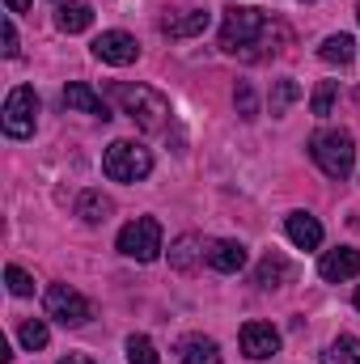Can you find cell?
<instances>
[{
    "label": "cell",
    "instance_id": "cell-19",
    "mask_svg": "<svg viewBox=\"0 0 360 364\" xmlns=\"http://www.w3.org/2000/svg\"><path fill=\"white\" fill-rule=\"evenodd\" d=\"M110 212H115V203H110L102 191H81V199H77V216H81L85 225H106Z\"/></svg>",
    "mask_w": 360,
    "mask_h": 364
},
{
    "label": "cell",
    "instance_id": "cell-3",
    "mask_svg": "<svg viewBox=\"0 0 360 364\" xmlns=\"http://www.w3.org/2000/svg\"><path fill=\"white\" fill-rule=\"evenodd\" d=\"M309 157L327 178H348L356 166V140L344 127H322L309 136Z\"/></svg>",
    "mask_w": 360,
    "mask_h": 364
},
{
    "label": "cell",
    "instance_id": "cell-9",
    "mask_svg": "<svg viewBox=\"0 0 360 364\" xmlns=\"http://www.w3.org/2000/svg\"><path fill=\"white\" fill-rule=\"evenodd\" d=\"M242 352L250 360H271L280 352V331L271 322H246L242 326Z\"/></svg>",
    "mask_w": 360,
    "mask_h": 364
},
{
    "label": "cell",
    "instance_id": "cell-23",
    "mask_svg": "<svg viewBox=\"0 0 360 364\" xmlns=\"http://www.w3.org/2000/svg\"><path fill=\"white\" fill-rule=\"evenodd\" d=\"M297 97H301V85H297L292 77H280V81H275V90H271V114H284Z\"/></svg>",
    "mask_w": 360,
    "mask_h": 364
},
{
    "label": "cell",
    "instance_id": "cell-20",
    "mask_svg": "<svg viewBox=\"0 0 360 364\" xmlns=\"http://www.w3.org/2000/svg\"><path fill=\"white\" fill-rule=\"evenodd\" d=\"M318 55H322L327 64H339V68H348V64H352V55H356V38H352V34H331V38H322Z\"/></svg>",
    "mask_w": 360,
    "mask_h": 364
},
{
    "label": "cell",
    "instance_id": "cell-24",
    "mask_svg": "<svg viewBox=\"0 0 360 364\" xmlns=\"http://www.w3.org/2000/svg\"><path fill=\"white\" fill-rule=\"evenodd\" d=\"M127 360L132 364H157V348L149 335H127Z\"/></svg>",
    "mask_w": 360,
    "mask_h": 364
},
{
    "label": "cell",
    "instance_id": "cell-28",
    "mask_svg": "<svg viewBox=\"0 0 360 364\" xmlns=\"http://www.w3.org/2000/svg\"><path fill=\"white\" fill-rule=\"evenodd\" d=\"M0 43H4V47H0V51H4V60H17V51H21V47H17V30H13V21H9V17H4V26H0Z\"/></svg>",
    "mask_w": 360,
    "mask_h": 364
},
{
    "label": "cell",
    "instance_id": "cell-17",
    "mask_svg": "<svg viewBox=\"0 0 360 364\" xmlns=\"http://www.w3.org/2000/svg\"><path fill=\"white\" fill-rule=\"evenodd\" d=\"M203 255H208V246H203V237H195V233H182L179 242L170 246V263H174L179 272H195V263H203Z\"/></svg>",
    "mask_w": 360,
    "mask_h": 364
},
{
    "label": "cell",
    "instance_id": "cell-21",
    "mask_svg": "<svg viewBox=\"0 0 360 364\" xmlns=\"http://www.w3.org/2000/svg\"><path fill=\"white\" fill-rule=\"evenodd\" d=\"M322 364H360V339L356 335H339V339L322 352Z\"/></svg>",
    "mask_w": 360,
    "mask_h": 364
},
{
    "label": "cell",
    "instance_id": "cell-7",
    "mask_svg": "<svg viewBox=\"0 0 360 364\" xmlns=\"http://www.w3.org/2000/svg\"><path fill=\"white\" fill-rule=\"evenodd\" d=\"M43 305H47V314H51L55 322H64V326H81V322L93 318V305L77 292V288H68V284H51L47 296H43Z\"/></svg>",
    "mask_w": 360,
    "mask_h": 364
},
{
    "label": "cell",
    "instance_id": "cell-18",
    "mask_svg": "<svg viewBox=\"0 0 360 364\" xmlns=\"http://www.w3.org/2000/svg\"><path fill=\"white\" fill-rule=\"evenodd\" d=\"M292 279V263L284 259V255H268L259 267H255V284L259 288H284Z\"/></svg>",
    "mask_w": 360,
    "mask_h": 364
},
{
    "label": "cell",
    "instance_id": "cell-29",
    "mask_svg": "<svg viewBox=\"0 0 360 364\" xmlns=\"http://www.w3.org/2000/svg\"><path fill=\"white\" fill-rule=\"evenodd\" d=\"M60 364H93V360H90V356H81V352H68Z\"/></svg>",
    "mask_w": 360,
    "mask_h": 364
},
{
    "label": "cell",
    "instance_id": "cell-27",
    "mask_svg": "<svg viewBox=\"0 0 360 364\" xmlns=\"http://www.w3.org/2000/svg\"><path fill=\"white\" fill-rule=\"evenodd\" d=\"M233 102H238V114H242V119H255V114H259V97H255L250 85H238Z\"/></svg>",
    "mask_w": 360,
    "mask_h": 364
},
{
    "label": "cell",
    "instance_id": "cell-2",
    "mask_svg": "<svg viewBox=\"0 0 360 364\" xmlns=\"http://www.w3.org/2000/svg\"><path fill=\"white\" fill-rule=\"evenodd\" d=\"M110 97L119 102V110L140 127V132H166L170 127V97L157 93L153 85H132V81H115Z\"/></svg>",
    "mask_w": 360,
    "mask_h": 364
},
{
    "label": "cell",
    "instance_id": "cell-4",
    "mask_svg": "<svg viewBox=\"0 0 360 364\" xmlns=\"http://www.w3.org/2000/svg\"><path fill=\"white\" fill-rule=\"evenodd\" d=\"M102 170L110 182H140L153 174V153L136 140H115L102 157Z\"/></svg>",
    "mask_w": 360,
    "mask_h": 364
},
{
    "label": "cell",
    "instance_id": "cell-5",
    "mask_svg": "<svg viewBox=\"0 0 360 364\" xmlns=\"http://www.w3.org/2000/svg\"><path fill=\"white\" fill-rule=\"evenodd\" d=\"M0 123H4V136L30 140V136H34V123H38V93L30 90V85L9 90L4 110H0Z\"/></svg>",
    "mask_w": 360,
    "mask_h": 364
},
{
    "label": "cell",
    "instance_id": "cell-30",
    "mask_svg": "<svg viewBox=\"0 0 360 364\" xmlns=\"http://www.w3.org/2000/svg\"><path fill=\"white\" fill-rule=\"evenodd\" d=\"M4 4H9V13H26L30 9V0H4Z\"/></svg>",
    "mask_w": 360,
    "mask_h": 364
},
{
    "label": "cell",
    "instance_id": "cell-1",
    "mask_svg": "<svg viewBox=\"0 0 360 364\" xmlns=\"http://www.w3.org/2000/svg\"><path fill=\"white\" fill-rule=\"evenodd\" d=\"M288 43V26L268 21L263 9L250 4H229L225 21H221V51L238 55V60H268L275 51H284Z\"/></svg>",
    "mask_w": 360,
    "mask_h": 364
},
{
    "label": "cell",
    "instance_id": "cell-15",
    "mask_svg": "<svg viewBox=\"0 0 360 364\" xmlns=\"http://www.w3.org/2000/svg\"><path fill=\"white\" fill-rule=\"evenodd\" d=\"M208 26H212V13L208 9H191L182 17H166L162 21V34L166 38H191V34H203Z\"/></svg>",
    "mask_w": 360,
    "mask_h": 364
},
{
    "label": "cell",
    "instance_id": "cell-26",
    "mask_svg": "<svg viewBox=\"0 0 360 364\" xmlns=\"http://www.w3.org/2000/svg\"><path fill=\"white\" fill-rule=\"evenodd\" d=\"M4 279H9V292H13V296H30V292H34V279L21 272L17 263H9V267H4Z\"/></svg>",
    "mask_w": 360,
    "mask_h": 364
},
{
    "label": "cell",
    "instance_id": "cell-11",
    "mask_svg": "<svg viewBox=\"0 0 360 364\" xmlns=\"http://www.w3.org/2000/svg\"><path fill=\"white\" fill-rule=\"evenodd\" d=\"M318 275H322L327 284H344V279L360 275V250H352V246L327 250V255H322V263H318Z\"/></svg>",
    "mask_w": 360,
    "mask_h": 364
},
{
    "label": "cell",
    "instance_id": "cell-22",
    "mask_svg": "<svg viewBox=\"0 0 360 364\" xmlns=\"http://www.w3.org/2000/svg\"><path fill=\"white\" fill-rule=\"evenodd\" d=\"M17 339H21V348H26V352H43V348H47V339H51V331H47L38 318H30V322H21Z\"/></svg>",
    "mask_w": 360,
    "mask_h": 364
},
{
    "label": "cell",
    "instance_id": "cell-25",
    "mask_svg": "<svg viewBox=\"0 0 360 364\" xmlns=\"http://www.w3.org/2000/svg\"><path fill=\"white\" fill-rule=\"evenodd\" d=\"M335 93H339V81H318V90L309 97V110L322 119V114H331V106H335Z\"/></svg>",
    "mask_w": 360,
    "mask_h": 364
},
{
    "label": "cell",
    "instance_id": "cell-16",
    "mask_svg": "<svg viewBox=\"0 0 360 364\" xmlns=\"http://www.w3.org/2000/svg\"><path fill=\"white\" fill-rule=\"evenodd\" d=\"M179 360L182 364H221V348H216V339L186 335V339L179 343Z\"/></svg>",
    "mask_w": 360,
    "mask_h": 364
},
{
    "label": "cell",
    "instance_id": "cell-33",
    "mask_svg": "<svg viewBox=\"0 0 360 364\" xmlns=\"http://www.w3.org/2000/svg\"><path fill=\"white\" fill-rule=\"evenodd\" d=\"M356 102H360V90H356Z\"/></svg>",
    "mask_w": 360,
    "mask_h": 364
},
{
    "label": "cell",
    "instance_id": "cell-10",
    "mask_svg": "<svg viewBox=\"0 0 360 364\" xmlns=\"http://www.w3.org/2000/svg\"><path fill=\"white\" fill-rule=\"evenodd\" d=\"M203 263H208L212 272H221V275H233V272H242V267H246V246H242V242H233V237L208 242Z\"/></svg>",
    "mask_w": 360,
    "mask_h": 364
},
{
    "label": "cell",
    "instance_id": "cell-14",
    "mask_svg": "<svg viewBox=\"0 0 360 364\" xmlns=\"http://www.w3.org/2000/svg\"><path fill=\"white\" fill-rule=\"evenodd\" d=\"M55 26H60L64 34H81V30L93 26V9L85 0H60V4H55Z\"/></svg>",
    "mask_w": 360,
    "mask_h": 364
},
{
    "label": "cell",
    "instance_id": "cell-12",
    "mask_svg": "<svg viewBox=\"0 0 360 364\" xmlns=\"http://www.w3.org/2000/svg\"><path fill=\"white\" fill-rule=\"evenodd\" d=\"M284 233H288V242H292L297 250H318V246H322V225H318V216H309V212H288V216H284Z\"/></svg>",
    "mask_w": 360,
    "mask_h": 364
},
{
    "label": "cell",
    "instance_id": "cell-13",
    "mask_svg": "<svg viewBox=\"0 0 360 364\" xmlns=\"http://www.w3.org/2000/svg\"><path fill=\"white\" fill-rule=\"evenodd\" d=\"M64 106H68V110H81V114H93V119H110L106 97H102V93H93L85 81H73V85L64 90Z\"/></svg>",
    "mask_w": 360,
    "mask_h": 364
},
{
    "label": "cell",
    "instance_id": "cell-6",
    "mask_svg": "<svg viewBox=\"0 0 360 364\" xmlns=\"http://www.w3.org/2000/svg\"><path fill=\"white\" fill-rule=\"evenodd\" d=\"M119 250L136 263H153L162 255V225L153 216H136L132 225L119 229Z\"/></svg>",
    "mask_w": 360,
    "mask_h": 364
},
{
    "label": "cell",
    "instance_id": "cell-32",
    "mask_svg": "<svg viewBox=\"0 0 360 364\" xmlns=\"http://www.w3.org/2000/svg\"><path fill=\"white\" fill-rule=\"evenodd\" d=\"M356 21H360V0H356Z\"/></svg>",
    "mask_w": 360,
    "mask_h": 364
},
{
    "label": "cell",
    "instance_id": "cell-8",
    "mask_svg": "<svg viewBox=\"0 0 360 364\" xmlns=\"http://www.w3.org/2000/svg\"><path fill=\"white\" fill-rule=\"evenodd\" d=\"M93 55H97L102 64L123 68V64H136V60H140V43H136L127 30H102V34L93 38Z\"/></svg>",
    "mask_w": 360,
    "mask_h": 364
},
{
    "label": "cell",
    "instance_id": "cell-31",
    "mask_svg": "<svg viewBox=\"0 0 360 364\" xmlns=\"http://www.w3.org/2000/svg\"><path fill=\"white\" fill-rule=\"evenodd\" d=\"M352 301H356V309H360V288H356V296H352Z\"/></svg>",
    "mask_w": 360,
    "mask_h": 364
}]
</instances>
